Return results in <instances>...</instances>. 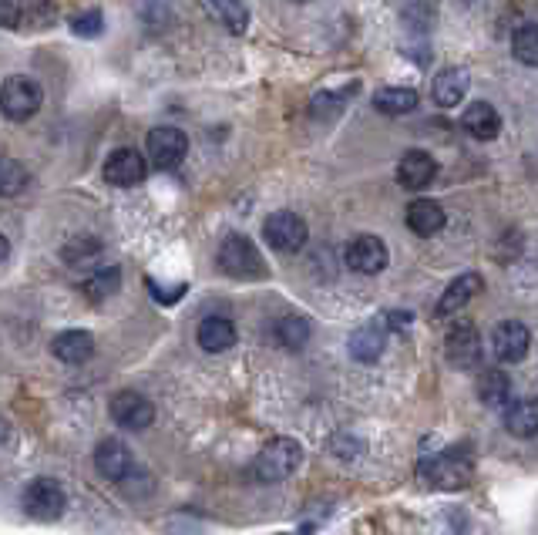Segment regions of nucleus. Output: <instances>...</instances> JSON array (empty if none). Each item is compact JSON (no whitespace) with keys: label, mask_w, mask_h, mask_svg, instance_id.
Masks as SVG:
<instances>
[{"label":"nucleus","mask_w":538,"mask_h":535,"mask_svg":"<svg viewBox=\"0 0 538 535\" xmlns=\"http://www.w3.org/2000/svg\"><path fill=\"white\" fill-rule=\"evenodd\" d=\"M219 270L233 280H263L266 276V260L259 256V249L253 246V239L246 236H226L219 246Z\"/></svg>","instance_id":"obj_1"},{"label":"nucleus","mask_w":538,"mask_h":535,"mask_svg":"<svg viewBox=\"0 0 538 535\" xmlns=\"http://www.w3.org/2000/svg\"><path fill=\"white\" fill-rule=\"evenodd\" d=\"M303 461V448L300 441L293 438H273L269 445L256 455V465H253V475L259 478L263 485H273V482H283L290 478Z\"/></svg>","instance_id":"obj_2"},{"label":"nucleus","mask_w":538,"mask_h":535,"mask_svg":"<svg viewBox=\"0 0 538 535\" xmlns=\"http://www.w3.org/2000/svg\"><path fill=\"white\" fill-rule=\"evenodd\" d=\"M44 105V91L34 78L27 75H11L0 85V112L11 122H27L41 112Z\"/></svg>","instance_id":"obj_3"},{"label":"nucleus","mask_w":538,"mask_h":535,"mask_svg":"<svg viewBox=\"0 0 538 535\" xmlns=\"http://www.w3.org/2000/svg\"><path fill=\"white\" fill-rule=\"evenodd\" d=\"M21 505L31 519L54 522V519H61L64 509H68V495H64V488L54 482V478H34V482H27V488H24Z\"/></svg>","instance_id":"obj_4"},{"label":"nucleus","mask_w":538,"mask_h":535,"mask_svg":"<svg viewBox=\"0 0 538 535\" xmlns=\"http://www.w3.org/2000/svg\"><path fill=\"white\" fill-rule=\"evenodd\" d=\"M421 478L431 482L434 488H444V492H458V488L471 485L475 465L461 455H434L428 461H421Z\"/></svg>","instance_id":"obj_5"},{"label":"nucleus","mask_w":538,"mask_h":535,"mask_svg":"<svg viewBox=\"0 0 538 535\" xmlns=\"http://www.w3.org/2000/svg\"><path fill=\"white\" fill-rule=\"evenodd\" d=\"M263 236L276 253H296V249H303L310 229H306V223L296 212H273L263 223Z\"/></svg>","instance_id":"obj_6"},{"label":"nucleus","mask_w":538,"mask_h":535,"mask_svg":"<svg viewBox=\"0 0 538 535\" xmlns=\"http://www.w3.org/2000/svg\"><path fill=\"white\" fill-rule=\"evenodd\" d=\"M185 152H189V138H185L182 128L162 125L148 132V159H152L155 169H175Z\"/></svg>","instance_id":"obj_7"},{"label":"nucleus","mask_w":538,"mask_h":535,"mask_svg":"<svg viewBox=\"0 0 538 535\" xmlns=\"http://www.w3.org/2000/svg\"><path fill=\"white\" fill-rule=\"evenodd\" d=\"M444 354H448V361L458 367V371H471V367H478V361H481V337H478L475 324H468V320L454 324L451 334L444 337Z\"/></svg>","instance_id":"obj_8"},{"label":"nucleus","mask_w":538,"mask_h":535,"mask_svg":"<svg viewBox=\"0 0 538 535\" xmlns=\"http://www.w3.org/2000/svg\"><path fill=\"white\" fill-rule=\"evenodd\" d=\"M111 418H115L118 428H128V431H142L148 424L155 421V408L145 394L138 391H118L111 398Z\"/></svg>","instance_id":"obj_9"},{"label":"nucleus","mask_w":538,"mask_h":535,"mask_svg":"<svg viewBox=\"0 0 538 535\" xmlns=\"http://www.w3.org/2000/svg\"><path fill=\"white\" fill-rule=\"evenodd\" d=\"M528 347H532V334H528V327L518 324V320H505V324H498L495 334H491V350H495V357L502 364L525 361Z\"/></svg>","instance_id":"obj_10"},{"label":"nucleus","mask_w":538,"mask_h":535,"mask_svg":"<svg viewBox=\"0 0 538 535\" xmlns=\"http://www.w3.org/2000/svg\"><path fill=\"white\" fill-rule=\"evenodd\" d=\"M148 175V162L138 149H115L105 162V179L118 189H132Z\"/></svg>","instance_id":"obj_11"},{"label":"nucleus","mask_w":538,"mask_h":535,"mask_svg":"<svg viewBox=\"0 0 538 535\" xmlns=\"http://www.w3.org/2000/svg\"><path fill=\"white\" fill-rule=\"evenodd\" d=\"M95 468L101 478H108V482H125V478L132 475V451H128L125 441H118V438L98 441Z\"/></svg>","instance_id":"obj_12"},{"label":"nucleus","mask_w":538,"mask_h":535,"mask_svg":"<svg viewBox=\"0 0 538 535\" xmlns=\"http://www.w3.org/2000/svg\"><path fill=\"white\" fill-rule=\"evenodd\" d=\"M347 266L350 270H357V273H364V276H374L380 273L387 266V246H384V239H377V236H357L354 243L347 246Z\"/></svg>","instance_id":"obj_13"},{"label":"nucleus","mask_w":538,"mask_h":535,"mask_svg":"<svg viewBox=\"0 0 538 535\" xmlns=\"http://www.w3.org/2000/svg\"><path fill=\"white\" fill-rule=\"evenodd\" d=\"M434 172H438V165L424 149H411L401 155V162H397V182H401L404 189H428Z\"/></svg>","instance_id":"obj_14"},{"label":"nucleus","mask_w":538,"mask_h":535,"mask_svg":"<svg viewBox=\"0 0 538 535\" xmlns=\"http://www.w3.org/2000/svg\"><path fill=\"white\" fill-rule=\"evenodd\" d=\"M481 287H485V280H481L478 273H465V276H458V280H451L448 283V290L441 293V300H438V317H451V313H458V310H465L471 300L478 297Z\"/></svg>","instance_id":"obj_15"},{"label":"nucleus","mask_w":538,"mask_h":535,"mask_svg":"<svg viewBox=\"0 0 538 535\" xmlns=\"http://www.w3.org/2000/svg\"><path fill=\"white\" fill-rule=\"evenodd\" d=\"M51 354L64 364H85L95 357V337L88 330H61L51 340Z\"/></svg>","instance_id":"obj_16"},{"label":"nucleus","mask_w":538,"mask_h":535,"mask_svg":"<svg viewBox=\"0 0 538 535\" xmlns=\"http://www.w3.org/2000/svg\"><path fill=\"white\" fill-rule=\"evenodd\" d=\"M465 91H468V71H465V68H444L441 75L434 78L431 98H434V105L454 108V105H461Z\"/></svg>","instance_id":"obj_17"},{"label":"nucleus","mask_w":538,"mask_h":535,"mask_svg":"<svg viewBox=\"0 0 538 535\" xmlns=\"http://www.w3.org/2000/svg\"><path fill=\"white\" fill-rule=\"evenodd\" d=\"M444 223H448V216H444V209L434 199H417L407 206V226H411L417 236L441 233Z\"/></svg>","instance_id":"obj_18"},{"label":"nucleus","mask_w":538,"mask_h":535,"mask_svg":"<svg viewBox=\"0 0 538 535\" xmlns=\"http://www.w3.org/2000/svg\"><path fill=\"white\" fill-rule=\"evenodd\" d=\"M461 122H465L468 132L475 138H481V142H491V138H498V132H502V115H498L488 101H475V105H468Z\"/></svg>","instance_id":"obj_19"},{"label":"nucleus","mask_w":538,"mask_h":535,"mask_svg":"<svg viewBox=\"0 0 538 535\" xmlns=\"http://www.w3.org/2000/svg\"><path fill=\"white\" fill-rule=\"evenodd\" d=\"M199 347L209 354H222V350L236 347V327L226 317H206L199 324Z\"/></svg>","instance_id":"obj_20"},{"label":"nucleus","mask_w":538,"mask_h":535,"mask_svg":"<svg viewBox=\"0 0 538 535\" xmlns=\"http://www.w3.org/2000/svg\"><path fill=\"white\" fill-rule=\"evenodd\" d=\"M505 428H508V435H515V438H535L538 435V401L522 398V401L508 404Z\"/></svg>","instance_id":"obj_21"},{"label":"nucleus","mask_w":538,"mask_h":535,"mask_svg":"<svg viewBox=\"0 0 538 535\" xmlns=\"http://www.w3.org/2000/svg\"><path fill=\"white\" fill-rule=\"evenodd\" d=\"M478 398L488 404V408H505L508 411V401H512V381H508L505 371H481L478 374Z\"/></svg>","instance_id":"obj_22"},{"label":"nucleus","mask_w":538,"mask_h":535,"mask_svg":"<svg viewBox=\"0 0 538 535\" xmlns=\"http://www.w3.org/2000/svg\"><path fill=\"white\" fill-rule=\"evenodd\" d=\"M384 320H377V324H367L360 327L354 337H350V354L357 357V361H377L380 350H384Z\"/></svg>","instance_id":"obj_23"},{"label":"nucleus","mask_w":538,"mask_h":535,"mask_svg":"<svg viewBox=\"0 0 538 535\" xmlns=\"http://www.w3.org/2000/svg\"><path fill=\"white\" fill-rule=\"evenodd\" d=\"M374 108L384 115H407L417 108V91L414 88H380L374 95Z\"/></svg>","instance_id":"obj_24"},{"label":"nucleus","mask_w":538,"mask_h":535,"mask_svg":"<svg viewBox=\"0 0 538 535\" xmlns=\"http://www.w3.org/2000/svg\"><path fill=\"white\" fill-rule=\"evenodd\" d=\"M27 182H31V175L17 159H7V155H0V199H11V196H21L27 189Z\"/></svg>","instance_id":"obj_25"},{"label":"nucleus","mask_w":538,"mask_h":535,"mask_svg":"<svg viewBox=\"0 0 538 535\" xmlns=\"http://www.w3.org/2000/svg\"><path fill=\"white\" fill-rule=\"evenodd\" d=\"M206 14H212L216 21L233 34H243L249 27V7L233 4V0H222V4H206Z\"/></svg>","instance_id":"obj_26"},{"label":"nucleus","mask_w":538,"mask_h":535,"mask_svg":"<svg viewBox=\"0 0 538 535\" xmlns=\"http://www.w3.org/2000/svg\"><path fill=\"white\" fill-rule=\"evenodd\" d=\"M512 48H515V58H518V61L538 68V24L518 27L515 38H512Z\"/></svg>","instance_id":"obj_27"},{"label":"nucleus","mask_w":538,"mask_h":535,"mask_svg":"<svg viewBox=\"0 0 538 535\" xmlns=\"http://www.w3.org/2000/svg\"><path fill=\"white\" fill-rule=\"evenodd\" d=\"M118 280H122V276H118V266H105V270H98L95 276L85 280V293L91 300H105L118 290Z\"/></svg>","instance_id":"obj_28"},{"label":"nucleus","mask_w":538,"mask_h":535,"mask_svg":"<svg viewBox=\"0 0 538 535\" xmlns=\"http://www.w3.org/2000/svg\"><path fill=\"white\" fill-rule=\"evenodd\" d=\"M71 31L78 34V38H98V34L105 31V14H101L98 7L74 14V17H71Z\"/></svg>","instance_id":"obj_29"},{"label":"nucleus","mask_w":538,"mask_h":535,"mask_svg":"<svg viewBox=\"0 0 538 535\" xmlns=\"http://www.w3.org/2000/svg\"><path fill=\"white\" fill-rule=\"evenodd\" d=\"M54 7L51 4H21V17H17V27H31V31H41L54 21Z\"/></svg>","instance_id":"obj_30"},{"label":"nucleus","mask_w":538,"mask_h":535,"mask_svg":"<svg viewBox=\"0 0 538 535\" xmlns=\"http://www.w3.org/2000/svg\"><path fill=\"white\" fill-rule=\"evenodd\" d=\"M306 334H310V327H306V320H300V317H286L280 324V340L286 347H300Z\"/></svg>","instance_id":"obj_31"},{"label":"nucleus","mask_w":538,"mask_h":535,"mask_svg":"<svg viewBox=\"0 0 538 535\" xmlns=\"http://www.w3.org/2000/svg\"><path fill=\"white\" fill-rule=\"evenodd\" d=\"M17 17H21V4L0 0V27H17Z\"/></svg>","instance_id":"obj_32"},{"label":"nucleus","mask_w":538,"mask_h":535,"mask_svg":"<svg viewBox=\"0 0 538 535\" xmlns=\"http://www.w3.org/2000/svg\"><path fill=\"white\" fill-rule=\"evenodd\" d=\"M7 256H11V243H7V236L0 233V263H4Z\"/></svg>","instance_id":"obj_33"},{"label":"nucleus","mask_w":538,"mask_h":535,"mask_svg":"<svg viewBox=\"0 0 538 535\" xmlns=\"http://www.w3.org/2000/svg\"><path fill=\"white\" fill-rule=\"evenodd\" d=\"M276 535H310V529H303V532H276Z\"/></svg>","instance_id":"obj_34"},{"label":"nucleus","mask_w":538,"mask_h":535,"mask_svg":"<svg viewBox=\"0 0 538 535\" xmlns=\"http://www.w3.org/2000/svg\"><path fill=\"white\" fill-rule=\"evenodd\" d=\"M4 438H7V424L0 421V441H4Z\"/></svg>","instance_id":"obj_35"}]
</instances>
